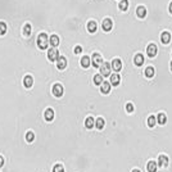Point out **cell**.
<instances>
[{
    "instance_id": "1",
    "label": "cell",
    "mask_w": 172,
    "mask_h": 172,
    "mask_svg": "<svg viewBox=\"0 0 172 172\" xmlns=\"http://www.w3.org/2000/svg\"><path fill=\"white\" fill-rule=\"evenodd\" d=\"M37 45H39V48L43 49V50L48 48V35L44 34V32L39 35V37H37Z\"/></svg>"
},
{
    "instance_id": "2",
    "label": "cell",
    "mask_w": 172,
    "mask_h": 172,
    "mask_svg": "<svg viewBox=\"0 0 172 172\" xmlns=\"http://www.w3.org/2000/svg\"><path fill=\"white\" fill-rule=\"evenodd\" d=\"M111 69H112V64H109L108 62H103V64L100 66V75L111 76Z\"/></svg>"
},
{
    "instance_id": "3",
    "label": "cell",
    "mask_w": 172,
    "mask_h": 172,
    "mask_svg": "<svg viewBox=\"0 0 172 172\" xmlns=\"http://www.w3.org/2000/svg\"><path fill=\"white\" fill-rule=\"evenodd\" d=\"M157 52H158V48H157V45L154 43L149 44V45L147 46V54L149 58H154L157 55Z\"/></svg>"
},
{
    "instance_id": "4",
    "label": "cell",
    "mask_w": 172,
    "mask_h": 172,
    "mask_svg": "<svg viewBox=\"0 0 172 172\" xmlns=\"http://www.w3.org/2000/svg\"><path fill=\"white\" fill-rule=\"evenodd\" d=\"M103 64V58L99 53H94L93 54V66L94 67H100Z\"/></svg>"
},
{
    "instance_id": "5",
    "label": "cell",
    "mask_w": 172,
    "mask_h": 172,
    "mask_svg": "<svg viewBox=\"0 0 172 172\" xmlns=\"http://www.w3.org/2000/svg\"><path fill=\"white\" fill-rule=\"evenodd\" d=\"M48 58H49V61H52V62L57 61V59L59 58V53H58L57 48L49 49V52H48Z\"/></svg>"
},
{
    "instance_id": "6",
    "label": "cell",
    "mask_w": 172,
    "mask_h": 172,
    "mask_svg": "<svg viewBox=\"0 0 172 172\" xmlns=\"http://www.w3.org/2000/svg\"><path fill=\"white\" fill-rule=\"evenodd\" d=\"M53 94H54V96H62L63 95V86H62L61 84H55L54 86H53Z\"/></svg>"
},
{
    "instance_id": "7",
    "label": "cell",
    "mask_w": 172,
    "mask_h": 172,
    "mask_svg": "<svg viewBox=\"0 0 172 172\" xmlns=\"http://www.w3.org/2000/svg\"><path fill=\"white\" fill-rule=\"evenodd\" d=\"M171 32H168V31H163L162 34H161V41L163 44H170L171 43Z\"/></svg>"
},
{
    "instance_id": "8",
    "label": "cell",
    "mask_w": 172,
    "mask_h": 172,
    "mask_svg": "<svg viewBox=\"0 0 172 172\" xmlns=\"http://www.w3.org/2000/svg\"><path fill=\"white\" fill-rule=\"evenodd\" d=\"M134 63H135V66H138V67L143 66V63H144V55L141 54V53H136V54H135Z\"/></svg>"
},
{
    "instance_id": "9",
    "label": "cell",
    "mask_w": 172,
    "mask_h": 172,
    "mask_svg": "<svg viewBox=\"0 0 172 172\" xmlns=\"http://www.w3.org/2000/svg\"><path fill=\"white\" fill-rule=\"evenodd\" d=\"M112 68H113L116 72L122 69V62H121V59H118V58L113 59V61H112Z\"/></svg>"
},
{
    "instance_id": "10",
    "label": "cell",
    "mask_w": 172,
    "mask_h": 172,
    "mask_svg": "<svg viewBox=\"0 0 172 172\" xmlns=\"http://www.w3.org/2000/svg\"><path fill=\"white\" fill-rule=\"evenodd\" d=\"M57 67H58V69H64L67 67V59L59 55V58L57 59Z\"/></svg>"
},
{
    "instance_id": "11",
    "label": "cell",
    "mask_w": 172,
    "mask_h": 172,
    "mask_svg": "<svg viewBox=\"0 0 172 172\" xmlns=\"http://www.w3.org/2000/svg\"><path fill=\"white\" fill-rule=\"evenodd\" d=\"M112 27H113V22H112L111 18H105L104 21H103V30L104 31H111Z\"/></svg>"
},
{
    "instance_id": "12",
    "label": "cell",
    "mask_w": 172,
    "mask_h": 172,
    "mask_svg": "<svg viewBox=\"0 0 172 172\" xmlns=\"http://www.w3.org/2000/svg\"><path fill=\"white\" fill-rule=\"evenodd\" d=\"M136 16H138L139 18H144V17L147 16V8H145L144 5L138 7L136 8Z\"/></svg>"
},
{
    "instance_id": "13",
    "label": "cell",
    "mask_w": 172,
    "mask_h": 172,
    "mask_svg": "<svg viewBox=\"0 0 172 172\" xmlns=\"http://www.w3.org/2000/svg\"><path fill=\"white\" fill-rule=\"evenodd\" d=\"M158 164L161 166V167H167L168 166V157L161 154V155L158 157Z\"/></svg>"
},
{
    "instance_id": "14",
    "label": "cell",
    "mask_w": 172,
    "mask_h": 172,
    "mask_svg": "<svg viewBox=\"0 0 172 172\" xmlns=\"http://www.w3.org/2000/svg\"><path fill=\"white\" fill-rule=\"evenodd\" d=\"M157 122L161 125V126L166 125L167 123V116H166L164 113H162V112H159L158 116H157Z\"/></svg>"
},
{
    "instance_id": "15",
    "label": "cell",
    "mask_w": 172,
    "mask_h": 172,
    "mask_svg": "<svg viewBox=\"0 0 172 172\" xmlns=\"http://www.w3.org/2000/svg\"><path fill=\"white\" fill-rule=\"evenodd\" d=\"M154 73H155V69H154L153 66H149L145 68V77H147V78H153Z\"/></svg>"
},
{
    "instance_id": "16",
    "label": "cell",
    "mask_w": 172,
    "mask_h": 172,
    "mask_svg": "<svg viewBox=\"0 0 172 172\" xmlns=\"http://www.w3.org/2000/svg\"><path fill=\"white\" fill-rule=\"evenodd\" d=\"M121 82V76L117 75V73H114V75H111V85L113 86H118Z\"/></svg>"
},
{
    "instance_id": "17",
    "label": "cell",
    "mask_w": 172,
    "mask_h": 172,
    "mask_svg": "<svg viewBox=\"0 0 172 172\" xmlns=\"http://www.w3.org/2000/svg\"><path fill=\"white\" fill-rule=\"evenodd\" d=\"M100 90H102L103 94H109V91H111V84H109V82H107V81H104L102 84Z\"/></svg>"
},
{
    "instance_id": "18",
    "label": "cell",
    "mask_w": 172,
    "mask_h": 172,
    "mask_svg": "<svg viewBox=\"0 0 172 172\" xmlns=\"http://www.w3.org/2000/svg\"><path fill=\"white\" fill-rule=\"evenodd\" d=\"M147 170L148 172H157V163L154 161H149L147 164Z\"/></svg>"
},
{
    "instance_id": "19",
    "label": "cell",
    "mask_w": 172,
    "mask_h": 172,
    "mask_svg": "<svg viewBox=\"0 0 172 172\" xmlns=\"http://www.w3.org/2000/svg\"><path fill=\"white\" fill-rule=\"evenodd\" d=\"M85 126L86 129H93L94 126H95V121H94L93 117H87L85 120Z\"/></svg>"
},
{
    "instance_id": "20",
    "label": "cell",
    "mask_w": 172,
    "mask_h": 172,
    "mask_svg": "<svg viewBox=\"0 0 172 172\" xmlns=\"http://www.w3.org/2000/svg\"><path fill=\"white\" fill-rule=\"evenodd\" d=\"M32 84H34L32 76H25V78H23V85H25L26 87H31Z\"/></svg>"
},
{
    "instance_id": "21",
    "label": "cell",
    "mask_w": 172,
    "mask_h": 172,
    "mask_svg": "<svg viewBox=\"0 0 172 172\" xmlns=\"http://www.w3.org/2000/svg\"><path fill=\"white\" fill-rule=\"evenodd\" d=\"M44 116H45V120L46 121H53V118H54V111L53 109H46L45 113H44Z\"/></svg>"
},
{
    "instance_id": "22",
    "label": "cell",
    "mask_w": 172,
    "mask_h": 172,
    "mask_svg": "<svg viewBox=\"0 0 172 172\" xmlns=\"http://www.w3.org/2000/svg\"><path fill=\"white\" fill-rule=\"evenodd\" d=\"M87 31L91 32V34H94V32L96 31V22L95 21H90V22L87 23Z\"/></svg>"
},
{
    "instance_id": "23",
    "label": "cell",
    "mask_w": 172,
    "mask_h": 172,
    "mask_svg": "<svg viewBox=\"0 0 172 172\" xmlns=\"http://www.w3.org/2000/svg\"><path fill=\"white\" fill-rule=\"evenodd\" d=\"M104 125H105V122H104V120H103L102 117L96 118V121H95V126H96V129H98V130H103V129H104Z\"/></svg>"
},
{
    "instance_id": "24",
    "label": "cell",
    "mask_w": 172,
    "mask_h": 172,
    "mask_svg": "<svg viewBox=\"0 0 172 172\" xmlns=\"http://www.w3.org/2000/svg\"><path fill=\"white\" fill-rule=\"evenodd\" d=\"M49 41H50V45H53V48H55V46L59 44V37L57 36V35H52Z\"/></svg>"
},
{
    "instance_id": "25",
    "label": "cell",
    "mask_w": 172,
    "mask_h": 172,
    "mask_svg": "<svg viewBox=\"0 0 172 172\" xmlns=\"http://www.w3.org/2000/svg\"><path fill=\"white\" fill-rule=\"evenodd\" d=\"M90 58L87 57V55H85V57H82L81 58V66L84 67V68H87L89 66H90Z\"/></svg>"
},
{
    "instance_id": "26",
    "label": "cell",
    "mask_w": 172,
    "mask_h": 172,
    "mask_svg": "<svg viewBox=\"0 0 172 172\" xmlns=\"http://www.w3.org/2000/svg\"><path fill=\"white\" fill-rule=\"evenodd\" d=\"M118 8L121 10H127V8H129V0H121L120 4H118Z\"/></svg>"
},
{
    "instance_id": "27",
    "label": "cell",
    "mask_w": 172,
    "mask_h": 172,
    "mask_svg": "<svg viewBox=\"0 0 172 172\" xmlns=\"http://www.w3.org/2000/svg\"><path fill=\"white\" fill-rule=\"evenodd\" d=\"M157 123V117H154V116L150 114L149 117H148V126L149 127H154Z\"/></svg>"
},
{
    "instance_id": "28",
    "label": "cell",
    "mask_w": 172,
    "mask_h": 172,
    "mask_svg": "<svg viewBox=\"0 0 172 172\" xmlns=\"http://www.w3.org/2000/svg\"><path fill=\"white\" fill-rule=\"evenodd\" d=\"M23 35L25 36H30L31 35V25H28V23L25 25V27H23Z\"/></svg>"
},
{
    "instance_id": "29",
    "label": "cell",
    "mask_w": 172,
    "mask_h": 172,
    "mask_svg": "<svg viewBox=\"0 0 172 172\" xmlns=\"http://www.w3.org/2000/svg\"><path fill=\"white\" fill-rule=\"evenodd\" d=\"M94 82H95V85H102L103 82V76L102 75H95L94 76Z\"/></svg>"
},
{
    "instance_id": "30",
    "label": "cell",
    "mask_w": 172,
    "mask_h": 172,
    "mask_svg": "<svg viewBox=\"0 0 172 172\" xmlns=\"http://www.w3.org/2000/svg\"><path fill=\"white\" fill-rule=\"evenodd\" d=\"M26 140L28 141V143H32V141L35 140V134L32 131H28L27 134H26Z\"/></svg>"
},
{
    "instance_id": "31",
    "label": "cell",
    "mask_w": 172,
    "mask_h": 172,
    "mask_svg": "<svg viewBox=\"0 0 172 172\" xmlns=\"http://www.w3.org/2000/svg\"><path fill=\"white\" fill-rule=\"evenodd\" d=\"M134 111H135L134 104H132V103H127V104H126V112H127V113H132Z\"/></svg>"
},
{
    "instance_id": "32",
    "label": "cell",
    "mask_w": 172,
    "mask_h": 172,
    "mask_svg": "<svg viewBox=\"0 0 172 172\" xmlns=\"http://www.w3.org/2000/svg\"><path fill=\"white\" fill-rule=\"evenodd\" d=\"M53 172H64V168L62 164H55L53 167Z\"/></svg>"
},
{
    "instance_id": "33",
    "label": "cell",
    "mask_w": 172,
    "mask_h": 172,
    "mask_svg": "<svg viewBox=\"0 0 172 172\" xmlns=\"http://www.w3.org/2000/svg\"><path fill=\"white\" fill-rule=\"evenodd\" d=\"M7 32V25L5 22H0V35H4Z\"/></svg>"
},
{
    "instance_id": "34",
    "label": "cell",
    "mask_w": 172,
    "mask_h": 172,
    "mask_svg": "<svg viewBox=\"0 0 172 172\" xmlns=\"http://www.w3.org/2000/svg\"><path fill=\"white\" fill-rule=\"evenodd\" d=\"M73 52H75V54H80V53L82 52V48L80 45H77L76 48H75V50H73Z\"/></svg>"
},
{
    "instance_id": "35",
    "label": "cell",
    "mask_w": 172,
    "mask_h": 172,
    "mask_svg": "<svg viewBox=\"0 0 172 172\" xmlns=\"http://www.w3.org/2000/svg\"><path fill=\"white\" fill-rule=\"evenodd\" d=\"M3 166H4V158H3V157L0 155V168H1Z\"/></svg>"
},
{
    "instance_id": "36",
    "label": "cell",
    "mask_w": 172,
    "mask_h": 172,
    "mask_svg": "<svg viewBox=\"0 0 172 172\" xmlns=\"http://www.w3.org/2000/svg\"><path fill=\"white\" fill-rule=\"evenodd\" d=\"M168 12H170V13L172 14V1L170 3V5H168Z\"/></svg>"
},
{
    "instance_id": "37",
    "label": "cell",
    "mask_w": 172,
    "mask_h": 172,
    "mask_svg": "<svg viewBox=\"0 0 172 172\" xmlns=\"http://www.w3.org/2000/svg\"><path fill=\"white\" fill-rule=\"evenodd\" d=\"M132 172H140V170H132Z\"/></svg>"
},
{
    "instance_id": "38",
    "label": "cell",
    "mask_w": 172,
    "mask_h": 172,
    "mask_svg": "<svg viewBox=\"0 0 172 172\" xmlns=\"http://www.w3.org/2000/svg\"><path fill=\"white\" fill-rule=\"evenodd\" d=\"M170 68H171V71H172V61H171V63H170Z\"/></svg>"
}]
</instances>
